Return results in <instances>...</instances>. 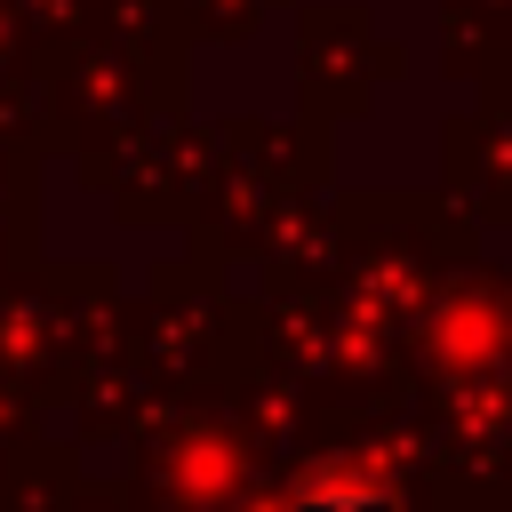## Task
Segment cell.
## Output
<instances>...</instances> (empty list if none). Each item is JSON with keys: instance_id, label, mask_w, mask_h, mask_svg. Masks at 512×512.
<instances>
[{"instance_id": "1", "label": "cell", "mask_w": 512, "mask_h": 512, "mask_svg": "<svg viewBox=\"0 0 512 512\" xmlns=\"http://www.w3.org/2000/svg\"><path fill=\"white\" fill-rule=\"evenodd\" d=\"M296 512H392V496H384L368 472L328 464V472H312V480H304V504H296Z\"/></svg>"}]
</instances>
